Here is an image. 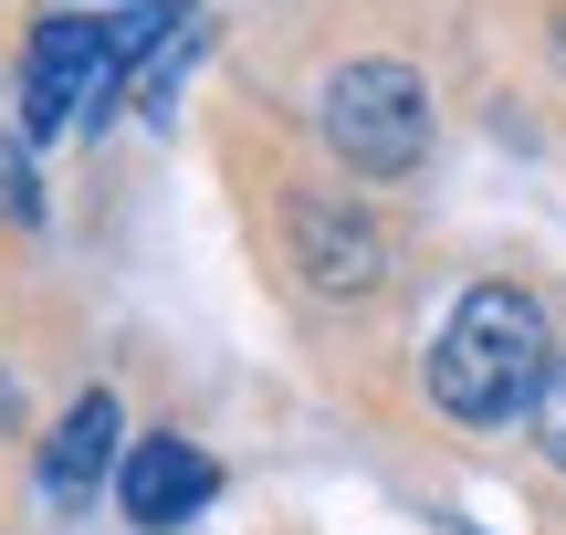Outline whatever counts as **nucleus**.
<instances>
[{
    "instance_id": "obj_1",
    "label": "nucleus",
    "mask_w": 566,
    "mask_h": 535,
    "mask_svg": "<svg viewBox=\"0 0 566 535\" xmlns=\"http://www.w3.org/2000/svg\"><path fill=\"white\" fill-rule=\"evenodd\" d=\"M546 315H535V294L514 284H472L462 305H451L441 347H430V399H441L451 420H472V431H493V420L535 410V389H546Z\"/></svg>"
},
{
    "instance_id": "obj_2",
    "label": "nucleus",
    "mask_w": 566,
    "mask_h": 535,
    "mask_svg": "<svg viewBox=\"0 0 566 535\" xmlns=\"http://www.w3.org/2000/svg\"><path fill=\"white\" fill-rule=\"evenodd\" d=\"M168 21H179V0H137L126 21L53 11V21L32 32V53H21V126H32V137H53V126L84 116V105L105 116V95L126 84V53H137V42H158Z\"/></svg>"
},
{
    "instance_id": "obj_3",
    "label": "nucleus",
    "mask_w": 566,
    "mask_h": 535,
    "mask_svg": "<svg viewBox=\"0 0 566 535\" xmlns=\"http://www.w3.org/2000/svg\"><path fill=\"white\" fill-rule=\"evenodd\" d=\"M315 116H325V147L357 179H409L430 158V84L409 63H346Z\"/></svg>"
},
{
    "instance_id": "obj_4",
    "label": "nucleus",
    "mask_w": 566,
    "mask_h": 535,
    "mask_svg": "<svg viewBox=\"0 0 566 535\" xmlns=\"http://www.w3.org/2000/svg\"><path fill=\"white\" fill-rule=\"evenodd\" d=\"M283 242H294L304 284H325V294H378L388 284V231L367 221V210L325 200V189H304V200L283 210Z\"/></svg>"
},
{
    "instance_id": "obj_5",
    "label": "nucleus",
    "mask_w": 566,
    "mask_h": 535,
    "mask_svg": "<svg viewBox=\"0 0 566 535\" xmlns=\"http://www.w3.org/2000/svg\"><path fill=\"white\" fill-rule=\"evenodd\" d=\"M116 431H126V420H116V399H105V389L63 410V431L42 441V504H53V515H74V504L116 473Z\"/></svg>"
},
{
    "instance_id": "obj_6",
    "label": "nucleus",
    "mask_w": 566,
    "mask_h": 535,
    "mask_svg": "<svg viewBox=\"0 0 566 535\" xmlns=\"http://www.w3.org/2000/svg\"><path fill=\"white\" fill-rule=\"evenodd\" d=\"M200 494H210V462L189 452L179 431H158V441L126 452V515H137V525H179Z\"/></svg>"
},
{
    "instance_id": "obj_7",
    "label": "nucleus",
    "mask_w": 566,
    "mask_h": 535,
    "mask_svg": "<svg viewBox=\"0 0 566 535\" xmlns=\"http://www.w3.org/2000/svg\"><path fill=\"white\" fill-rule=\"evenodd\" d=\"M535 441H546V462L566 473V357L546 368V389H535Z\"/></svg>"
},
{
    "instance_id": "obj_8",
    "label": "nucleus",
    "mask_w": 566,
    "mask_h": 535,
    "mask_svg": "<svg viewBox=\"0 0 566 535\" xmlns=\"http://www.w3.org/2000/svg\"><path fill=\"white\" fill-rule=\"evenodd\" d=\"M0 210H11V221H32V210H42V189H32V158H21L11 137H0Z\"/></svg>"
}]
</instances>
